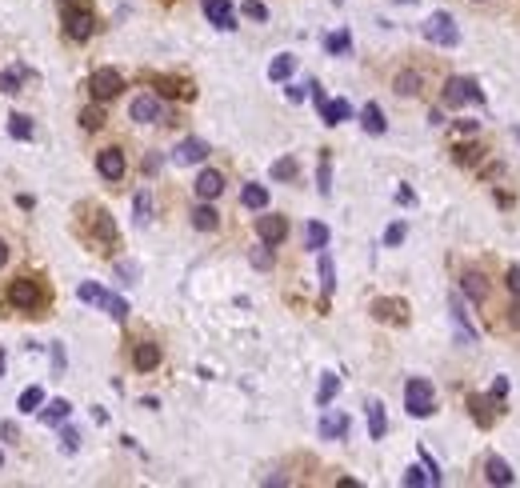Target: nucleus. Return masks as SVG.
<instances>
[{
    "label": "nucleus",
    "mask_w": 520,
    "mask_h": 488,
    "mask_svg": "<svg viewBox=\"0 0 520 488\" xmlns=\"http://www.w3.org/2000/svg\"><path fill=\"white\" fill-rule=\"evenodd\" d=\"M308 88V84H305ZM305 88H300V84H292V88H288V101H305Z\"/></svg>",
    "instance_id": "nucleus-52"
},
{
    "label": "nucleus",
    "mask_w": 520,
    "mask_h": 488,
    "mask_svg": "<svg viewBox=\"0 0 520 488\" xmlns=\"http://www.w3.org/2000/svg\"><path fill=\"white\" fill-rule=\"evenodd\" d=\"M384 432H388L384 405H380V400H368V437H372V440H384Z\"/></svg>",
    "instance_id": "nucleus-18"
},
{
    "label": "nucleus",
    "mask_w": 520,
    "mask_h": 488,
    "mask_svg": "<svg viewBox=\"0 0 520 488\" xmlns=\"http://www.w3.org/2000/svg\"><path fill=\"white\" fill-rule=\"evenodd\" d=\"M148 220H153V196L136 193V224H148Z\"/></svg>",
    "instance_id": "nucleus-38"
},
{
    "label": "nucleus",
    "mask_w": 520,
    "mask_h": 488,
    "mask_svg": "<svg viewBox=\"0 0 520 488\" xmlns=\"http://www.w3.org/2000/svg\"><path fill=\"white\" fill-rule=\"evenodd\" d=\"M101 308H104L108 316H113V320H128V300H121L116 293H104Z\"/></svg>",
    "instance_id": "nucleus-28"
},
{
    "label": "nucleus",
    "mask_w": 520,
    "mask_h": 488,
    "mask_svg": "<svg viewBox=\"0 0 520 488\" xmlns=\"http://www.w3.org/2000/svg\"><path fill=\"white\" fill-rule=\"evenodd\" d=\"M509 328H516V332H520V296L509 305Z\"/></svg>",
    "instance_id": "nucleus-48"
},
{
    "label": "nucleus",
    "mask_w": 520,
    "mask_h": 488,
    "mask_svg": "<svg viewBox=\"0 0 520 488\" xmlns=\"http://www.w3.org/2000/svg\"><path fill=\"white\" fill-rule=\"evenodd\" d=\"M16 437H21V432H16V428L9 425V420H4V425H0V440H9V444H12Z\"/></svg>",
    "instance_id": "nucleus-50"
},
{
    "label": "nucleus",
    "mask_w": 520,
    "mask_h": 488,
    "mask_svg": "<svg viewBox=\"0 0 520 488\" xmlns=\"http://www.w3.org/2000/svg\"><path fill=\"white\" fill-rule=\"evenodd\" d=\"M124 168H128V164H124V153H121V148H101V153H96V173H101L108 184L121 181Z\"/></svg>",
    "instance_id": "nucleus-8"
},
{
    "label": "nucleus",
    "mask_w": 520,
    "mask_h": 488,
    "mask_svg": "<svg viewBox=\"0 0 520 488\" xmlns=\"http://www.w3.org/2000/svg\"><path fill=\"white\" fill-rule=\"evenodd\" d=\"M204 156H208V144L196 141V136H188V141H180L173 148V161L176 164H204Z\"/></svg>",
    "instance_id": "nucleus-13"
},
{
    "label": "nucleus",
    "mask_w": 520,
    "mask_h": 488,
    "mask_svg": "<svg viewBox=\"0 0 520 488\" xmlns=\"http://www.w3.org/2000/svg\"><path fill=\"white\" fill-rule=\"evenodd\" d=\"M320 288H325V296L337 288V268H332V256H325V248H320Z\"/></svg>",
    "instance_id": "nucleus-33"
},
{
    "label": "nucleus",
    "mask_w": 520,
    "mask_h": 488,
    "mask_svg": "<svg viewBox=\"0 0 520 488\" xmlns=\"http://www.w3.org/2000/svg\"><path fill=\"white\" fill-rule=\"evenodd\" d=\"M68 412H72L68 400H52V405L44 408V425H61V420H68Z\"/></svg>",
    "instance_id": "nucleus-34"
},
{
    "label": "nucleus",
    "mask_w": 520,
    "mask_h": 488,
    "mask_svg": "<svg viewBox=\"0 0 520 488\" xmlns=\"http://www.w3.org/2000/svg\"><path fill=\"white\" fill-rule=\"evenodd\" d=\"M400 240H404V224H400V220H397V224H388V233H384V244H388V248H397Z\"/></svg>",
    "instance_id": "nucleus-43"
},
{
    "label": "nucleus",
    "mask_w": 520,
    "mask_h": 488,
    "mask_svg": "<svg viewBox=\"0 0 520 488\" xmlns=\"http://www.w3.org/2000/svg\"><path fill=\"white\" fill-rule=\"evenodd\" d=\"M460 288H464V296L476 300V305L489 296V285H484V276H480V273H464V276H460Z\"/></svg>",
    "instance_id": "nucleus-21"
},
{
    "label": "nucleus",
    "mask_w": 520,
    "mask_h": 488,
    "mask_svg": "<svg viewBox=\"0 0 520 488\" xmlns=\"http://www.w3.org/2000/svg\"><path fill=\"white\" fill-rule=\"evenodd\" d=\"M41 405H44V388H36V385H32V388H24V392H21V400H16V408H21V412H36Z\"/></svg>",
    "instance_id": "nucleus-30"
},
{
    "label": "nucleus",
    "mask_w": 520,
    "mask_h": 488,
    "mask_svg": "<svg viewBox=\"0 0 520 488\" xmlns=\"http://www.w3.org/2000/svg\"><path fill=\"white\" fill-rule=\"evenodd\" d=\"M256 236H260V244L272 248V244H280L288 236V220L285 216H260V220H256Z\"/></svg>",
    "instance_id": "nucleus-11"
},
{
    "label": "nucleus",
    "mask_w": 520,
    "mask_h": 488,
    "mask_svg": "<svg viewBox=\"0 0 520 488\" xmlns=\"http://www.w3.org/2000/svg\"><path fill=\"white\" fill-rule=\"evenodd\" d=\"M9 136H16V141H32V136H36V128H32L29 116L12 112V116H9Z\"/></svg>",
    "instance_id": "nucleus-26"
},
{
    "label": "nucleus",
    "mask_w": 520,
    "mask_h": 488,
    "mask_svg": "<svg viewBox=\"0 0 520 488\" xmlns=\"http://www.w3.org/2000/svg\"><path fill=\"white\" fill-rule=\"evenodd\" d=\"M4 265H9V244L0 240V268H4Z\"/></svg>",
    "instance_id": "nucleus-53"
},
{
    "label": "nucleus",
    "mask_w": 520,
    "mask_h": 488,
    "mask_svg": "<svg viewBox=\"0 0 520 488\" xmlns=\"http://www.w3.org/2000/svg\"><path fill=\"white\" fill-rule=\"evenodd\" d=\"M325 49L332 52V56H340V52H348V49H352V36H348V32H332V36L325 41Z\"/></svg>",
    "instance_id": "nucleus-36"
},
{
    "label": "nucleus",
    "mask_w": 520,
    "mask_h": 488,
    "mask_svg": "<svg viewBox=\"0 0 520 488\" xmlns=\"http://www.w3.org/2000/svg\"><path fill=\"white\" fill-rule=\"evenodd\" d=\"M88 92H92V101H113V96L124 92V76L116 68H96L88 76Z\"/></svg>",
    "instance_id": "nucleus-5"
},
{
    "label": "nucleus",
    "mask_w": 520,
    "mask_h": 488,
    "mask_svg": "<svg viewBox=\"0 0 520 488\" xmlns=\"http://www.w3.org/2000/svg\"><path fill=\"white\" fill-rule=\"evenodd\" d=\"M76 296H81L84 305H101V300H104V288H101V285H92V280H84V285L76 288Z\"/></svg>",
    "instance_id": "nucleus-37"
},
{
    "label": "nucleus",
    "mask_w": 520,
    "mask_h": 488,
    "mask_svg": "<svg viewBox=\"0 0 520 488\" xmlns=\"http://www.w3.org/2000/svg\"><path fill=\"white\" fill-rule=\"evenodd\" d=\"M440 101H444V108H460V104H469V101H484V92H480L476 81H469V76H449Z\"/></svg>",
    "instance_id": "nucleus-6"
},
{
    "label": "nucleus",
    "mask_w": 520,
    "mask_h": 488,
    "mask_svg": "<svg viewBox=\"0 0 520 488\" xmlns=\"http://www.w3.org/2000/svg\"><path fill=\"white\" fill-rule=\"evenodd\" d=\"M92 216H96L92 224H96V236H101V244H113V240H116V224H113V216H108V213H92Z\"/></svg>",
    "instance_id": "nucleus-32"
},
{
    "label": "nucleus",
    "mask_w": 520,
    "mask_h": 488,
    "mask_svg": "<svg viewBox=\"0 0 520 488\" xmlns=\"http://www.w3.org/2000/svg\"><path fill=\"white\" fill-rule=\"evenodd\" d=\"M200 9H204V16H208L216 29H225V32L236 29V12H233L228 0H200Z\"/></svg>",
    "instance_id": "nucleus-10"
},
{
    "label": "nucleus",
    "mask_w": 520,
    "mask_h": 488,
    "mask_svg": "<svg viewBox=\"0 0 520 488\" xmlns=\"http://www.w3.org/2000/svg\"><path fill=\"white\" fill-rule=\"evenodd\" d=\"M61 440H64V452H76V444H81V432H76V428H64Z\"/></svg>",
    "instance_id": "nucleus-46"
},
{
    "label": "nucleus",
    "mask_w": 520,
    "mask_h": 488,
    "mask_svg": "<svg viewBox=\"0 0 520 488\" xmlns=\"http://www.w3.org/2000/svg\"><path fill=\"white\" fill-rule=\"evenodd\" d=\"M320 116H325V124H345L348 116H352V104L348 101H325L320 104Z\"/></svg>",
    "instance_id": "nucleus-19"
},
{
    "label": "nucleus",
    "mask_w": 520,
    "mask_h": 488,
    "mask_svg": "<svg viewBox=\"0 0 520 488\" xmlns=\"http://www.w3.org/2000/svg\"><path fill=\"white\" fill-rule=\"evenodd\" d=\"M328 244V224H320V220H308L305 224V248H312V253H320Z\"/></svg>",
    "instance_id": "nucleus-22"
},
{
    "label": "nucleus",
    "mask_w": 520,
    "mask_h": 488,
    "mask_svg": "<svg viewBox=\"0 0 520 488\" xmlns=\"http://www.w3.org/2000/svg\"><path fill=\"white\" fill-rule=\"evenodd\" d=\"M469 408H472V417H476L480 428H492V397H469Z\"/></svg>",
    "instance_id": "nucleus-24"
},
{
    "label": "nucleus",
    "mask_w": 520,
    "mask_h": 488,
    "mask_svg": "<svg viewBox=\"0 0 520 488\" xmlns=\"http://www.w3.org/2000/svg\"><path fill=\"white\" fill-rule=\"evenodd\" d=\"M292 68H296V56L280 52V56H276V61L268 64V76H272V81H288V76H292Z\"/></svg>",
    "instance_id": "nucleus-27"
},
{
    "label": "nucleus",
    "mask_w": 520,
    "mask_h": 488,
    "mask_svg": "<svg viewBox=\"0 0 520 488\" xmlns=\"http://www.w3.org/2000/svg\"><path fill=\"white\" fill-rule=\"evenodd\" d=\"M392 88H397L400 96H417V92H420V72H412V68H408V72H400Z\"/></svg>",
    "instance_id": "nucleus-29"
},
{
    "label": "nucleus",
    "mask_w": 520,
    "mask_h": 488,
    "mask_svg": "<svg viewBox=\"0 0 520 488\" xmlns=\"http://www.w3.org/2000/svg\"><path fill=\"white\" fill-rule=\"evenodd\" d=\"M245 16L248 21H268V9L260 4V0H245Z\"/></svg>",
    "instance_id": "nucleus-41"
},
{
    "label": "nucleus",
    "mask_w": 520,
    "mask_h": 488,
    "mask_svg": "<svg viewBox=\"0 0 520 488\" xmlns=\"http://www.w3.org/2000/svg\"><path fill=\"white\" fill-rule=\"evenodd\" d=\"M153 84H160L164 96H180V101H193V96H196V88L188 81H164V76H156Z\"/></svg>",
    "instance_id": "nucleus-25"
},
{
    "label": "nucleus",
    "mask_w": 520,
    "mask_h": 488,
    "mask_svg": "<svg viewBox=\"0 0 520 488\" xmlns=\"http://www.w3.org/2000/svg\"><path fill=\"white\" fill-rule=\"evenodd\" d=\"M9 300L12 308H21V312H36V308H44V288L36 276H21V280H12L9 285Z\"/></svg>",
    "instance_id": "nucleus-3"
},
{
    "label": "nucleus",
    "mask_w": 520,
    "mask_h": 488,
    "mask_svg": "<svg viewBox=\"0 0 520 488\" xmlns=\"http://www.w3.org/2000/svg\"><path fill=\"white\" fill-rule=\"evenodd\" d=\"M216 224H220V213H216L208 200H200L193 208V228H200V233H216Z\"/></svg>",
    "instance_id": "nucleus-15"
},
{
    "label": "nucleus",
    "mask_w": 520,
    "mask_h": 488,
    "mask_svg": "<svg viewBox=\"0 0 520 488\" xmlns=\"http://www.w3.org/2000/svg\"><path fill=\"white\" fill-rule=\"evenodd\" d=\"M240 204H245V208H256V213H260V208H268V188H265V184H245Z\"/></svg>",
    "instance_id": "nucleus-23"
},
{
    "label": "nucleus",
    "mask_w": 520,
    "mask_h": 488,
    "mask_svg": "<svg viewBox=\"0 0 520 488\" xmlns=\"http://www.w3.org/2000/svg\"><path fill=\"white\" fill-rule=\"evenodd\" d=\"M360 124H364V133H372V136L384 133L388 121H384V112H380V104H364V112H360Z\"/></svg>",
    "instance_id": "nucleus-20"
},
{
    "label": "nucleus",
    "mask_w": 520,
    "mask_h": 488,
    "mask_svg": "<svg viewBox=\"0 0 520 488\" xmlns=\"http://www.w3.org/2000/svg\"><path fill=\"white\" fill-rule=\"evenodd\" d=\"M489 397H492V405H500V400L509 397V380H504V377H496V385H492V392H489Z\"/></svg>",
    "instance_id": "nucleus-47"
},
{
    "label": "nucleus",
    "mask_w": 520,
    "mask_h": 488,
    "mask_svg": "<svg viewBox=\"0 0 520 488\" xmlns=\"http://www.w3.org/2000/svg\"><path fill=\"white\" fill-rule=\"evenodd\" d=\"M61 21H64V36L68 41H88L96 32V16L84 0H64L61 4Z\"/></svg>",
    "instance_id": "nucleus-1"
},
{
    "label": "nucleus",
    "mask_w": 520,
    "mask_h": 488,
    "mask_svg": "<svg viewBox=\"0 0 520 488\" xmlns=\"http://www.w3.org/2000/svg\"><path fill=\"white\" fill-rule=\"evenodd\" d=\"M337 392H340V380L332 377V372H325V380H320V392H317V405H320V408H328Z\"/></svg>",
    "instance_id": "nucleus-31"
},
{
    "label": "nucleus",
    "mask_w": 520,
    "mask_h": 488,
    "mask_svg": "<svg viewBox=\"0 0 520 488\" xmlns=\"http://www.w3.org/2000/svg\"><path fill=\"white\" fill-rule=\"evenodd\" d=\"M404 484H408V488L429 484V468H408V472H404Z\"/></svg>",
    "instance_id": "nucleus-42"
},
{
    "label": "nucleus",
    "mask_w": 520,
    "mask_h": 488,
    "mask_svg": "<svg viewBox=\"0 0 520 488\" xmlns=\"http://www.w3.org/2000/svg\"><path fill=\"white\" fill-rule=\"evenodd\" d=\"M101 124H104V112L101 108H84L81 112V128H84V133H96Z\"/></svg>",
    "instance_id": "nucleus-39"
},
{
    "label": "nucleus",
    "mask_w": 520,
    "mask_h": 488,
    "mask_svg": "<svg viewBox=\"0 0 520 488\" xmlns=\"http://www.w3.org/2000/svg\"><path fill=\"white\" fill-rule=\"evenodd\" d=\"M512 136H516V141H520V128H512Z\"/></svg>",
    "instance_id": "nucleus-55"
},
{
    "label": "nucleus",
    "mask_w": 520,
    "mask_h": 488,
    "mask_svg": "<svg viewBox=\"0 0 520 488\" xmlns=\"http://www.w3.org/2000/svg\"><path fill=\"white\" fill-rule=\"evenodd\" d=\"M156 365H160V348H156L153 340H141V345L133 348V368L136 372H153Z\"/></svg>",
    "instance_id": "nucleus-14"
},
{
    "label": "nucleus",
    "mask_w": 520,
    "mask_h": 488,
    "mask_svg": "<svg viewBox=\"0 0 520 488\" xmlns=\"http://www.w3.org/2000/svg\"><path fill=\"white\" fill-rule=\"evenodd\" d=\"M52 365H56V372H64V348L61 345L52 348Z\"/></svg>",
    "instance_id": "nucleus-51"
},
{
    "label": "nucleus",
    "mask_w": 520,
    "mask_h": 488,
    "mask_svg": "<svg viewBox=\"0 0 520 488\" xmlns=\"http://www.w3.org/2000/svg\"><path fill=\"white\" fill-rule=\"evenodd\" d=\"M21 88V72H0V92H16Z\"/></svg>",
    "instance_id": "nucleus-44"
},
{
    "label": "nucleus",
    "mask_w": 520,
    "mask_h": 488,
    "mask_svg": "<svg viewBox=\"0 0 520 488\" xmlns=\"http://www.w3.org/2000/svg\"><path fill=\"white\" fill-rule=\"evenodd\" d=\"M424 41H429V44H440V49H452V44H460L457 21H452L449 12H432L429 21H424Z\"/></svg>",
    "instance_id": "nucleus-4"
},
{
    "label": "nucleus",
    "mask_w": 520,
    "mask_h": 488,
    "mask_svg": "<svg viewBox=\"0 0 520 488\" xmlns=\"http://www.w3.org/2000/svg\"><path fill=\"white\" fill-rule=\"evenodd\" d=\"M504 285H509L512 296H520V265H512L509 273H504Z\"/></svg>",
    "instance_id": "nucleus-45"
},
{
    "label": "nucleus",
    "mask_w": 520,
    "mask_h": 488,
    "mask_svg": "<svg viewBox=\"0 0 520 488\" xmlns=\"http://www.w3.org/2000/svg\"><path fill=\"white\" fill-rule=\"evenodd\" d=\"M253 265H256V268H268V265H272V253H265V248H256V253H253Z\"/></svg>",
    "instance_id": "nucleus-49"
},
{
    "label": "nucleus",
    "mask_w": 520,
    "mask_h": 488,
    "mask_svg": "<svg viewBox=\"0 0 520 488\" xmlns=\"http://www.w3.org/2000/svg\"><path fill=\"white\" fill-rule=\"evenodd\" d=\"M296 173H300V164H296L292 156H285V161L272 164V181H296Z\"/></svg>",
    "instance_id": "nucleus-35"
},
{
    "label": "nucleus",
    "mask_w": 520,
    "mask_h": 488,
    "mask_svg": "<svg viewBox=\"0 0 520 488\" xmlns=\"http://www.w3.org/2000/svg\"><path fill=\"white\" fill-rule=\"evenodd\" d=\"M317 188H320V196H328V193H332V168H328V156H325V161H320V176H317Z\"/></svg>",
    "instance_id": "nucleus-40"
},
{
    "label": "nucleus",
    "mask_w": 520,
    "mask_h": 488,
    "mask_svg": "<svg viewBox=\"0 0 520 488\" xmlns=\"http://www.w3.org/2000/svg\"><path fill=\"white\" fill-rule=\"evenodd\" d=\"M372 316L384 320V325H408V305L404 300H388V296H380V300H372Z\"/></svg>",
    "instance_id": "nucleus-9"
},
{
    "label": "nucleus",
    "mask_w": 520,
    "mask_h": 488,
    "mask_svg": "<svg viewBox=\"0 0 520 488\" xmlns=\"http://www.w3.org/2000/svg\"><path fill=\"white\" fill-rule=\"evenodd\" d=\"M404 408H408V417H432V408H437V392H432V385L424 377H412L404 385Z\"/></svg>",
    "instance_id": "nucleus-2"
},
{
    "label": "nucleus",
    "mask_w": 520,
    "mask_h": 488,
    "mask_svg": "<svg viewBox=\"0 0 520 488\" xmlns=\"http://www.w3.org/2000/svg\"><path fill=\"white\" fill-rule=\"evenodd\" d=\"M128 116H133L136 124H160L164 121V104L156 101L153 92H141L133 101V108H128Z\"/></svg>",
    "instance_id": "nucleus-7"
},
{
    "label": "nucleus",
    "mask_w": 520,
    "mask_h": 488,
    "mask_svg": "<svg viewBox=\"0 0 520 488\" xmlns=\"http://www.w3.org/2000/svg\"><path fill=\"white\" fill-rule=\"evenodd\" d=\"M320 437H325V440L348 437V417H345V412H325V420H320Z\"/></svg>",
    "instance_id": "nucleus-16"
},
{
    "label": "nucleus",
    "mask_w": 520,
    "mask_h": 488,
    "mask_svg": "<svg viewBox=\"0 0 520 488\" xmlns=\"http://www.w3.org/2000/svg\"><path fill=\"white\" fill-rule=\"evenodd\" d=\"M0 377H4V356H0Z\"/></svg>",
    "instance_id": "nucleus-54"
},
{
    "label": "nucleus",
    "mask_w": 520,
    "mask_h": 488,
    "mask_svg": "<svg viewBox=\"0 0 520 488\" xmlns=\"http://www.w3.org/2000/svg\"><path fill=\"white\" fill-rule=\"evenodd\" d=\"M484 480L489 484H512V464L500 457H489L484 460Z\"/></svg>",
    "instance_id": "nucleus-17"
},
{
    "label": "nucleus",
    "mask_w": 520,
    "mask_h": 488,
    "mask_svg": "<svg viewBox=\"0 0 520 488\" xmlns=\"http://www.w3.org/2000/svg\"><path fill=\"white\" fill-rule=\"evenodd\" d=\"M193 193L200 196V200H216V196L225 193V176L216 173V168H204V173L196 176V184H193Z\"/></svg>",
    "instance_id": "nucleus-12"
}]
</instances>
